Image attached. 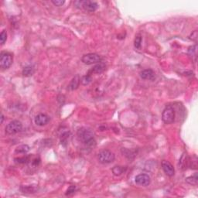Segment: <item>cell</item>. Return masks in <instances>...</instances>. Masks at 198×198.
<instances>
[{"instance_id":"19","label":"cell","mask_w":198,"mask_h":198,"mask_svg":"<svg viewBox=\"0 0 198 198\" xmlns=\"http://www.w3.org/2000/svg\"><path fill=\"white\" fill-rule=\"evenodd\" d=\"M91 80H92V77H91V76L90 75V74H87V75L82 77L81 80V84L83 85H87L91 81Z\"/></svg>"},{"instance_id":"9","label":"cell","mask_w":198,"mask_h":198,"mask_svg":"<svg viewBox=\"0 0 198 198\" xmlns=\"http://www.w3.org/2000/svg\"><path fill=\"white\" fill-rule=\"evenodd\" d=\"M162 168H163V171H164V173L167 176H169V177H173V176H174L175 169H174V167L173 166V165L171 164L169 161L163 160V161L162 162Z\"/></svg>"},{"instance_id":"18","label":"cell","mask_w":198,"mask_h":198,"mask_svg":"<svg viewBox=\"0 0 198 198\" xmlns=\"http://www.w3.org/2000/svg\"><path fill=\"white\" fill-rule=\"evenodd\" d=\"M141 43H142V37L138 34V35L135 36V41H134V45H135V47L136 49H140L141 48Z\"/></svg>"},{"instance_id":"15","label":"cell","mask_w":198,"mask_h":198,"mask_svg":"<svg viewBox=\"0 0 198 198\" xmlns=\"http://www.w3.org/2000/svg\"><path fill=\"white\" fill-rule=\"evenodd\" d=\"M29 151V146L28 145H21L15 149V153L25 154Z\"/></svg>"},{"instance_id":"4","label":"cell","mask_w":198,"mask_h":198,"mask_svg":"<svg viewBox=\"0 0 198 198\" xmlns=\"http://www.w3.org/2000/svg\"><path fill=\"white\" fill-rule=\"evenodd\" d=\"M23 129V125L18 120H14V121H10L6 127V132L9 135H14Z\"/></svg>"},{"instance_id":"21","label":"cell","mask_w":198,"mask_h":198,"mask_svg":"<svg viewBox=\"0 0 198 198\" xmlns=\"http://www.w3.org/2000/svg\"><path fill=\"white\" fill-rule=\"evenodd\" d=\"M6 40H7V33H6V30L2 31L1 34H0V42H1V44H4L6 43Z\"/></svg>"},{"instance_id":"20","label":"cell","mask_w":198,"mask_h":198,"mask_svg":"<svg viewBox=\"0 0 198 198\" xmlns=\"http://www.w3.org/2000/svg\"><path fill=\"white\" fill-rule=\"evenodd\" d=\"M189 54L192 57H194L195 59L197 58V45H194L189 48Z\"/></svg>"},{"instance_id":"11","label":"cell","mask_w":198,"mask_h":198,"mask_svg":"<svg viewBox=\"0 0 198 198\" xmlns=\"http://www.w3.org/2000/svg\"><path fill=\"white\" fill-rule=\"evenodd\" d=\"M140 77L144 80L152 81L155 78V73L151 69L143 70V71L140 72Z\"/></svg>"},{"instance_id":"14","label":"cell","mask_w":198,"mask_h":198,"mask_svg":"<svg viewBox=\"0 0 198 198\" xmlns=\"http://www.w3.org/2000/svg\"><path fill=\"white\" fill-rule=\"evenodd\" d=\"M34 72H35V68L32 65L25 67L23 70V74L25 77H30L34 74Z\"/></svg>"},{"instance_id":"8","label":"cell","mask_w":198,"mask_h":198,"mask_svg":"<svg viewBox=\"0 0 198 198\" xmlns=\"http://www.w3.org/2000/svg\"><path fill=\"white\" fill-rule=\"evenodd\" d=\"M135 182L140 186L146 187L150 183V177L147 174H139L135 177Z\"/></svg>"},{"instance_id":"5","label":"cell","mask_w":198,"mask_h":198,"mask_svg":"<svg viewBox=\"0 0 198 198\" xmlns=\"http://www.w3.org/2000/svg\"><path fill=\"white\" fill-rule=\"evenodd\" d=\"M12 55L9 52H2L0 55V67L2 69H8L12 64Z\"/></svg>"},{"instance_id":"16","label":"cell","mask_w":198,"mask_h":198,"mask_svg":"<svg viewBox=\"0 0 198 198\" xmlns=\"http://www.w3.org/2000/svg\"><path fill=\"white\" fill-rule=\"evenodd\" d=\"M126 170V167L124 166H114L113 169H112V172H113L114 175L115 176H120L122 174H124Z\"/></svg>"},{"instance_id":"13","label":"cell","mask_w":198,"mask_h":198,"mask_svg":"<svg viewBox=\"0 0 198 198\" xmlns=\"http://www.w3.org/2000/svg\"><path fill=\"white\" fill-rule=\"evenodd\" d=\"M80 82H81V79L80 77H79V76L78 75L75 76V77L72 79L71 83H70L69 86H68V88H69L70 90H71V91H74V90L77 89V88H78Z\"/></svg>"},{"instance_id":"2","label":"cell","mask_w":198,"mask_h":198,"mask_svg":"<svg viewBox=\"0 0 198 198\" xmlns=\"http://www.w3.org/2000/svg\"><path fill=\"white\" fill-rule=\"evenodd\" d=\"M98 160L102 164H108L115 160V155L111 151L108 150V149H104L99 153Z\"/></svg>"},{"instance_id":"10","label":"cell","mask_w":198,"mask_h":198,"mask_svg":"<svg viewBox=\"0 0 198 198\" xmlns=\"http://www.w3.org/2000/svg\"><path fill=\"white\" fill-rule=\"evenodd\" d=\"M50 121V118L45 114H39L35 118V123L39 126H43L47 124Z\"/></svg>"},{"instance_id":"7","label":"cell","mask_w":198,"mask_h":198,"mask_svg":"<svg viewBox=\"0 0 198 198\" xmlns=\"http://www.w3.org/2000/svg\"><path fill=\"white\" fill-rule=\"evenodd\" d=\"M81 60L85 64L91 65L100 63L101 61V57L97 54H88L82 57Z\"/></svg>"},{"instance_id":"23","label":"cell","mask_w":198,"mask_h":198,"mask_svg":"<svg viewBox=\"0 0 198 198\" xmlns=\"http://www.w3.org/2000/svg\"><path fill=\"white\" fill-rule=\"evenodd\" d=\"M74 191H75V186H71L67 191L66 195H71V194H74Z\"/></svg>"},{"instance_id":"22","label":"cell","mask_w":198,"mask_h":198,"mask_svg":"<svg viewBox=\"0 0 198 198\" xmlns=\"http://www.w3.org/2000/svg\"><path fill=\"white\" fill-rule=\"evenodd\" d=\"M51 2L56 6H61L64 4L65 1H64V0H52Z\"/></svg>"},{"instance_id":"17","label":"cell","mask_w":198,"mask_h":198,"mask_svg":"<svg viewBox=\"0 0 198 198\" xmlns=\"http://www.w3.org/2000/svg\"><path fill=\"white\" fill-rule=\"evenodd\" d=\"M186 181L191 185H197V174H195L194 175L191 177H187L186 179Z\"/></svg>"},{"instance_id":"12","label":"cell","mask_w":198,"mask_h":198,"mask_svg":"<svg viewBox=\"0 0 198 198\" xmlns=\"http://www.w3.org/2000/svg\"><path fill=\"white\" fill-rule=\"evenodd\" d=\"M105 68H106L105 64L100 62V63L97 64H96L94 68L90 71V72L94 73V74H101V73H102L103 71L105 70Z\"/></svg>"},{"instance_id":"24","label":"cell","mask_w":198,"mask_h":198,"mask_svg":"<svg viewBox=\"0 0 198 198\" xmlns=\"http://www.w3.org/2000/svg\"><path fill=\"white\" fill-rule=\"evenodd\" d=\"M3 120H4V116H3V115L2 114V115H1V123L3 122Z\"/></svg>"},{"instance_id":"1","label":"cell","mask_w":198,"mask_h":198,"mask_svg":"<svg viewBox=\"0 0 198 198\" xmlns=\"http://www.w3.org/2000/svg\"><path fill=\"white\" fill-rule=\"evenodd\" d=\"M77 136L79 141L86 146H94L95 145L94 132L88 128H81L77 130Z\"/></svg>"},{"instance_id":"6","label":"cell","mask_w":198,"mask_h":198,"mask_svg":"<svg viewBox=\"0 0 198 198\" xmlns=\"http://www.w3.org/2000/svg\"><path fill=\"white\" fill-rule=\"evenodd\" d=\"M74 3L79 4L77 6H81V8H83L85 10L90 12H95L99 8V5H98L97 2L92 1H88V0H87V1H77L75 2Z\"/></svg>"},{"instance_id":"3","label":"cell","mask_w":198,"mask_h":198,"mask_svg":"<svg viewBox=\"0 0 198 198\" xmlns=\"http://www.w3.org/2000/svg\"><path fill=\"white\" fill-rule=\"evenodd\" d=\"M162 119L165 124H171L175 119V111L172 106L169 105L166 107L162 114Z\"/></svg>"}]
</instances>
